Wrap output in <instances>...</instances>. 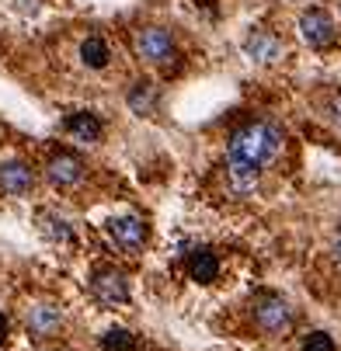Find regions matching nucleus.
Wrapping results in <instances>:
<instances>
[{
	"label": "nucleus",
	"mask_w": 341,
	"mask_h": 351,
	"mask_svg": "<svg viewBox=\"0 0 341 351\" xmlns=\"http://www.w3.org/2000/svg\"><path fill=\"white\" fill-rule=\"evenodd\" d=\"M285 146V129L275 119H248L226 139V184L233 195L248 198L261 188V174L279 160Z\"/></svg>",
	"instance_id": "f257e3e1"
},
{
	"label": "nucleus",
	"mask_w": 341,
	"mask_h": 351,
	"mask_svg": "<svg viewBox=\"0 0 341 351\" xmlns=\"http://www.w3.org/2000/svg\"><path fill=\"white\" fill-rule=\"evenodd\" d=\"M132 53L146 66L171 70V63L178 60V42H174V35L164 25H139L132 32Z\"/></svg>",
	"instance_id": "f03ea898"
},
{
	"label": "nucleus",
	"mask_w": 341,
	"mask_h": 351,
	"mask_svg": "<svg viewBox=\"0 0 341 351\" xmlns=\"http://www.w3.org/2000/svg\"><path fill=\"white\" fill-rule=\"evenodd\" d=\"M251 317H255V327L265 337H285L296 327V310H292L279 292H258Z\"/></svg>",
	"instance_id": "7ed1b4c3"
},
{
	"label": "nucleus",
	"mask_w": 341,
	"mask_h": 351,
	"mask_svg": "<svg viewBox=\"0 0 341 351\" xmlns=\"http://www.w3.org/2000/svg\"><path fill=\"white\" fill-rule=\"evenodd\" d=\"M87 292L91 299L102 310H119L129 303V278L115 268V265H97L91 275H87Z\"/></svg>",
	"instance_id": "20e7f679"
},
{
	"label": "nucleus",
	"mask_w": 341,
	"mask_h": 351,
	"mask_svg": "<svg viewBox=\"0 0 341 351\" xmlns=\"http://www.w3.org/2000/svg\"><path fill=\"white\" fill-rule=\"evenodd\" d=\"M105 237L112 247H119L122 254H139V250L146 247V240H150V223H146L143 216H112L105 223Z\"/></svg>",
	"instance_id": "39448f33"
},
{
	"label": "nucleus",
	"mask_w": 341,
	"mask_h": 351,
	"mask_svg": "<svg viewBox=\"0 0 341 351\" xmlns=\"http://www.w3.org/2000/svg\"><path fill=\"white\" fill-rule=\"evenodd\" d=\"M300 38L314 49V53H327V49L338 45V21L324 11V8H307L296 21Z\"/></svg>",
	"instance_id": "423d86ee"
},
{
	"label": "nucleus",
	"mask_w": 341,
	"mask_h": 351,
	"mask_svg": "<svg viewBox=\"0 0 341 351\" xmlns=\"http://www.w3.org/2000/svg\"><path fill=\"white\" fill-rule=\"evenodd\" d=\"M240 49H244V56H248L255 66H279L285 60L282 35L272 32V28H265V25H258V28H251L248 35H244V45Z\"/></svg>",
	"instance_id": "0eeeda50"
},
{
	"label": "nucleus",
	"mask_w": 341,
	"mask_h": 351,
	"mask_svg": "<svg viewBox=\"0 0 341 351\" xmlns=\"http://www.w3.org/2000/svg\"><path fill=\"white\" fill-rule=\"evenodd\" d=\"M63 306L53 303V299H35V303H28L25 310V330L35 337V341H53L63 334Z\"/></svg>",
	"instance_id": "6e6552de"
},
{
	"label": "nucleus",
	"mask_w": 341,
	"mask_h": 351,
	"mask_svg": "<svg viewBox=\"0 0 341 351\" xmlns=\"http://www.w3.org/2000/svg\"><path fill=\"white\" fill-rule=\"evenodd\" d=\"M84 160L77 157V154H70V149H60V154H53L45 160V181L53 184V188H60V191H67V188H77L80 181H84Z\"/></svg>",
	"instance_id": "1a4fd4ad"
},
{
	"label": "nucleus",
	"mask_w": 341,
	"mask_h": 351,
	"mask_svg": "<svg viewBox=\"0 0 341 351\" xmlns=\"http://www.w3.org/2000/svg\"><path fill=\"white\" fill-rule=\"evenodd\" d=\"M38 174L28 160H0V195L8 198H25L32 188H35Z\"/></svg>",
	"instance_id": "9d476101"
},
{
	"label": "nucleus",
	"mask_w": 341,
	"mask_h": 351,
	"mask_svg": "<svg viewBox=\"0 0 341 351\" xmlns=\"http://www.w3.org/2000/svg\"><path fill=\"white\" fill-rule=\"evenodd\" d=\"M185 271H188L191 282L213 285L220 278V271H223V261H220V254H216L213 247H195L191 254H188V261H185Z\"/></svg>",
	"instance_id": "9b49d317"
},
{
	"label": "nucleus",
	"mask_w": 341,
	"mask_h": 351,
	"mask_svg": "<svg viewBox=\"0 0 341 351\" xmlns=\"http://www.w3.org/2000/svg\"><path fill=\"white\" fill-rule=\"evenodd\" d=\"M126 105L139 119H154L161 112V87L154 80H132V87L126 90Z\"/></svg>",
	"instance_id": "f8f14e48"
},
{
	"label": "nucleus",
	"mask_w": 341,
	"mask_h": 351,
	"mask_svg": "<svg viewBox=\"0 0 341 351\" xmlns=\"http://www.w3.org/2000/svg\"><path fill=\"white\" fill-rule=\"evenodd\" d=\"M63 129H67L73 139H80V143H97V139L105 136V122L97 119L94 112H73V115H67Z\"/></svg>",
	"instance_id": "ddd939ff"
},
{
	"label": "nucleus",
	"mask_w": 341,
	"mask_h": 351,
	"mask_svg": "<svg viewBox=\"0 0 341 351\" xmlns=\"http://www.w3.org/2000/svg\"><path fill=\"white\" fill-rule=\"evenodd\" d=\"M38 230H42V237H45V240H53V243H63V247L77 243L73 226H70L60 213H53V209H42V213H38Z\"/></svg>",
	"instance_id": "4468645a"
},
{
	"label": "nucleus",
	"mask_w": 341,
	"mask_h": 351,
	"mask_svg": "<svg viewBox=\"0 0 341 351\" xmlns=\"http://www.w3.org/2000/svg\"><path fill=\"white\" fill-rule=\"evenodd\" d=\"M80 63L87 70H105L112 63V45L102 38V35H87L80 42Z\"/></svg>",
	"instance_id": "2eb2a0df"
},
{
	"label": "nucleus",
	"mask_w": 341,
	"mask_h": 351,
	"mask_svg": "<svg viewBox=\"0 0 341 351\" xmlns=\"http://www.w3.org/2000/svg\"><path fill=\"white\" fill-rule=\"evenodd\" d=\"M136 334H129L126 327H108L102 334V351H136Z\"/></svg>",
	"instance_id": "dca6fc26"
},
{
	"label": "nucleus",
	"mask_w": 341,
	"mask_h": 351,
	"mask_svg": "<svg viewBox=\"0 0 341 351\" xmlns=\"http://www.w3.org/2000/svg\"><path fill=\"white\" fill-rule=\"evenodd\" d=\"M303 351H338V341L327 330H310L303 337Z\"/></svg>",
	"instance_id": "f3484780"
},
{
	"label": "nucleus",
	"mask_w": 341,
	"mask_h": 351,
	"mask_svg": "<svg viewBox=\"0 0 341 351\" xmlns=\"http://www.w3.org/2000/svg\"><path fill=\"white\" fill-rule=\"evenodd\" d=\"M320 112H324V119H327L334 129H341V90H334V94L327 97Z\"/></svg>",
	"instance_id": "a211bd4d"
},
{
	"label": "nucleus",
	"mask_w": 341,
	"mask_h": 351,
	"mask_svg": "<svg viewBox=\"0 0 341 351\" xmlns=\"http://www.w3.org/2000/svg\"><path fill=\"white\" fill-rule=\"evenodd\" d=\"M8 334H11V324H8V317H4V313H0V348H4Z\"/></svg>",
	"instance_id": "6ab92c4d"
},
{
	"label": "nucleus",
	"mask_w": 341,
	"mask_h": 351,
	"mask_svg": "<svg viewBox=\"0 0 341 351\" xmlns=\"http://www.w3.org/2000/svg\"><path fill=\"white\" fill-rule=\"evenodd\" d=\"M334 258L341 261V230H338V237H334Z\"/></svg>",
	"instance_id": "aec40b11"
},
{
	"label": "nucleus",
	"mask_w": 341,
	"mask_h": 351,
	"mask_svg": "<svg viewBox=\"0 0 341 351\" xmlns=\"http://www.w3.org/2000/svg\"><path fill=\"white\" fill-rule=\"evenodd\" d=\"M0 136H4V125H0Z\"/></svg>",
	"instance_id": "412c9836"
}]
</instances>
